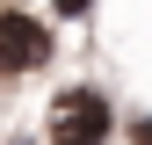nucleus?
Returning <instances> with one entry per match:
<instances>
[{"label": "nucleus", "instance_id": "obj_2", "mask_svg": "<svg viewBox=\"0 0 152 145\" xmlns=\"http://www.w3.org/2000/svg\"><path fill=\"white\" fill-rule=\"evenodd\" d=\"M51 58H58V29H51V15L0 7V72H44Z\"/></svg>", "mask_w": 152, "mask_h": 145}, {"label": "nucleus", "instance_id": "obj_1", "mask_svg": "<svg viewBox=\"0 0 152 145\" xmlns=\"http://www.w3.org/2000/svg\"><path fill=\"white\" fill-rule=\"evenodd\" d=\"M44 138L51 145H109L116 138V109L94 80H72L51 94V116H44Z\"/></svg>", "mask_w": 152, "mask_h": 145}, {"label": "nucleus", "instance_id": "obj_3", "mask_svg": "<svg viewBox=\"0 0 152 145\" xmlns=\"http://www.w3.org/2000/svg\"><path fill=\"white\" fill-rule=\"evenodd\" d=\"M51 15H65V22H87V15H94V0H51Z\"/></svg>", "mask_w": 152, "mask_h": 145}]
</instances>
